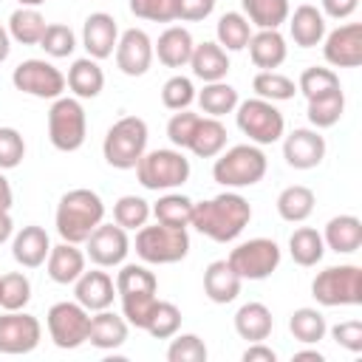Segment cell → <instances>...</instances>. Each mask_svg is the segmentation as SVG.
<instances>
[{
    "label": "cell",
    "mask_w": 362,
    "mask_h": 362,
    "mask_svg": "<svg viewBox=\"0 0 362 362\" xmlns=\"http://www.w3.org/2000/svg\"><path fill=\"white\" fill-rule=\"evenodd\" d=\"M11 85L20 93H28L37 99H51V102L59 99L68 88L65 74L45 59H23L11 74Z\"/></svg>",
    "instance_id": "7c38bea8"
},
{
    "label": "cell",
    "mask_w": 362,
    "mask_h": 362,
    "mask_svg": "<svg viewBox=\"0 0 362 362\" xmlns=\"http://www.w3.org/2000/svg\"><path fill=\"white\" fill-rule=\"evenodd\" d=\"M322 243L325 249L337 252V255H354L362 246V221L356 215H337L325 223L322 232Z\"/></svg>",
    "instance_id": "4316f807"
},
{
    "label": "cell",
    "mask_w": 362,
    "mask_h": 362,
    "mask_svg": "<svg viewBox=\"0 0 362 362\" xmlns=\"http://www.w3.org/2000/svg\"><path fill=\"white\" fill-rule=\"evenodd\" d=\"M249 59L255 62V68L260 71H274L286 62V54H288V45H286V37L277 31V28H257L252 37H249Z\"/></svg>",
    "instance_id": "44dd1931"
},
{
    "label": "cell",
    "mask_w": 362,
    "mask_h": 362,
    "mask_svg": "<svg viewBox=\"0 0 362 362\" xmlns=\"http://www.w3.org/2000/svg\"><path fill=\"white\" fill-rule=\"evenodd\" d=\"M303 359H308V362H325V356L320 351H314V348H305V351H297L294 354V362H303Z\"/></svg>",
    "instance_id": "6125c7cd"
},
{
    "label": "cell",
    "mask_w": 362,
    "mask_h": 362,
    "mask_svg": "<svg viewBox=\"0 0 362 362\" xmlns=\"http://www.w3.org/2000/svg\"><path fill=\"white\" fill-rule=\"evenodd\" d=\"M136 255L150 266L178 263L189 255V232L158 221L153 226L144 223L141 229H136Z\"/></svg>",
    "instance_id": "8992f818"
},
{
    "label": "cell",
    "mask_w": 362,
    "mask_h": 362,
    "mask_svg": "<svg viewBox=\"0 0 362 362\" xmlns=\"http://www.w3.org/2000/svg\"><path fill=\"white\" fill-rule=\"evenodd\" d=\"M40 48H42L48 57L62 59V57H71V54H74L76 37H74L71 25H65V23H48V25H45V34H42V40H40Z\"/></svg>",
    "instance_id": "7dc6e473"
},
{
    "label": "cell",
    "mask_w": 362,
    "mask_h": 362,
    "mask_svg": "<svg viewBox=\"0 0 362 362\" xmlns=\"http://www.w3.org/2000/svg\"><path fill=\"white\" fill-rule=\"evenodd\" d=\"M88 116L76 96H59L48 107V139L59 153H74L85 144Z\"/></svg>",
    "instance_id": "9c48e42d"
},
{
    "label": "cell",
    "mask_w": 362,
    "mask_h": 362,
    "mask_svg": "<svg viewBox=\"0 0 362 362\" xmlns=\"http://www.w3.org/2000/svg\"><path fill=\"white\" fill-rule=\"evenodd\" d=\"M288 34L294 40V45L300 48H317L325 37V17L317 6L303 3L294 8V14H288Z\"/></svg>",
    "instance_id": "cb8c5ba5"
},
{
    "label": "cell",
    "mask_w": 362,
    "mask_h": 362,
    "mask_svg": "<svg viewBox=\"0 0 362 362\" xmlns=\"http://www.w3.org/2000/svg\"><path fill=\"white\" fill-rule=\"evenodd\" d=\"M215 37L223 51H243L252 37V23L240 11H226L215 25Z\"/></svg>",
    "instance_id": "ab89813d"
},
{
    "label": "cell",
    "mask_w": 362,
    "mask_h": 362,
    "mask_svg": "<svg viewBox=\"0 0 362 362\" xmlns=\"http://www.w3.org/2000/svg\"><path fill=\"white\" fill-rule=\"evenodd\" d=\"M116 42H119V25H116L113 14L93 11V14L85 17V23H82V45H85L90 59L113 57Z\"/></svg>",
    "instance_id": "ac0fdd59"
},
{
    "label": "cell",
    "mask_w": 362,
    "mask_h": 362,
    "mask_svg": "<svg viewBox=\"0 0 362 362\" xmlns=\"http://www.w3.org/2000/svg\"><path fill=\"white\" fill-rule=\"evenodd\" d=\"M105 221V204L102 198L88 189V187H76V189H68L59 204H57V215H54V223H57V232L62 240L68 243H85L88 235Z\"/></svg>",
    "instance_id": "7a4b0ae2"
},
{
    "label": "cell",
    "mask_w": 362,
    "mask_h": 362,
    "mask_svg": "<svg viewBox=\"0 0 362 362\" xmlns=\"http://www.w3.org/2000/svg\"><path fill=\"white\" fill-rule=\"evenodd\" d=\"M113 221L122 229H141L150 221V204L141 195H122L113 204Z\"/></svg>",
    "instance_id": "bcb514c9"
},
{
    "label": "cell",
    "mask_w": 362,
    "mask_h": 362,
    "mask_svg": "<svg viewBox=\"0 0 362 362\" xmlns=\"http://www.w3.org/2000/svg\"><path fill=\"white\" fill-rule=\"evenodd\" d=\"M181 320H184V317H181V311H178L175 303L158 300L156 308H153V314H150V320H147V328H144V331H147L153 339H170V337L178 334Z\"/></svg>",
    "instance_id": "f6af8a7d"
},
{
    "label": "cell",
    "mask_w": 362,
    "mask_h": 362,
    "mask_svg": "<svg viewBox=\"0 0 362 362\" xmlns=\"http://www.w3.org/2000/svg\"><path fill=\"white\" fill-rule=\"evenodd\" d=\"M11 201H14L11 184H8V178H6L3 170H0V209H11Z\"/></svg>",
    "instance_id": "91938a15"
},
{
    "label": "cell",
    "mask_w": 362,
    "mask_h": 362,
    "mask_svg": "<svg viewBox=\"0 0 362 362\" xmlns=\"http://www.w3.org/2000/svg\"><path fill=\"white\" fill-rule=\"evenodd\" d=\"M252 90H255V96H260V99L286 102V99H294L297 82L288 79V76L280 74V71H260V74L252 79Z\"/></svg>",
    "instance_id": "b9f144b4"
},
{
    "label": "cell",
    "mask_w": 362,
    "mask_h": 362,
    "mask_svg": "<svg viewBox=\"0 0 362 362\" xmlns=\"http://www.w3.org/2000/svg\"><path fill=\"white\" fill-rule=\"evenodd\" d=\"M8 51H11V37H8V28L0 25V62L8 59Z\"/></svg>",
    "instance_id": "be15d7a7"
},
{
    "label": "cell",
    "mask_w": 362,
    "mask_h": 362,
    "mask_svg": "<svg viewBox=\"0 0 362 362\" xmlns=\"http://www.w3.org/2000/svg\"><path fill=\"white\" fill-rule=\"evenodd\" d=\"M48 252H51V240H48V232L37 223H28L23 226L14 240H11V257L23 266V269H40L45 260H48Z\"/></svg>",
    "instance_id": "ffe728a7"
},
{
    "label": "cell",
    "mask_w": 362,
    "mask_h": 362,
    "mask_svg": "<svg viewBox=\"0 0 362 362\" xmlns=\"http://www.w3.org/2000/svg\"><path fill=\"white\" fill-rule=\"evenodd\" d=\"M342 113H345V93H342V88H337L331 93H322L317 99H308V110H305V116H308L314 130L334 127L342 119Z\"/></svg>",
    "instance_id": "f35d334b"
},
{
    "label": "cell",
    "mask_w": 362,
    "mask_h": 362,
    "mask_svg": "<svg viewBox=\"0 0 362 362\" xmlns=\"http://www.w3.org/2000/svg\"><path fill=\"white\" fill-rule=\"evenodd\" d=\"M42 339V325L34 314L20 311H3L0 314V354L6 356H23L31 354Z\"/></svg>",
    "instance_id": "4fadbf2b"
},
{
    "label": "cell",
    "mask_w": 362,
    "mask_h": 362,
    "mask_svg": "<svg viewBox=\"0 0 362 362\" xmlns=\"http://www.w3.org/2000/svg\"><path fill=\"white\" fill-rule=\"evenodd\" d=\"M283 158L294 170H314L325 158V136L314 127H294L283 136Z\"/></svg>",
    "instance_id": "e0dca14e"
},
{
    "label": "cell",
    "mask_w": 362,
    "mask_h": 362,
    "mask_svg": "<svg viewBox=\"0 0 362 362\" xmlns=\"http://www.w3.org/2000/svg\"><path fill=\"white\" fill-rule=\"evenodd\" d=\"M243 362H277V354L266 342H249L243 351Z\"/></svg>",
    "instance_id": "680465c9"
},
{
    "label": "cell",
    "mask_w": 362,
    "mask_h": 362,
    "mask_svg": "<svg viewBox=\"0 0 362 362\" xmlns=\"http://www.w3.org/2000/svg\"><path fill=\"white\" fill-rule=\"evenodd\" d=\"M119 297H122V317L127 320V325L144 331L147 320H150V314H153V308L158 303V297L147 294V291H141V294H119Z\"/></svg>",
    "instance_id": "681fc988"
},
{
    "label": "cell",
    "mask_w": 362,
    "mask_h": 362,
    "mask_svg": "<svg viewBox=\"0 0 362 362\" xmlns=\"http://www.w3.org/2000/svg\"><path fill=\"white\" fill-rule=\"evenodd\" d=\"M167 359L170 362H206V345L198 334H175L170 337Z\"/></svg>",
    "instance_id": "f907efd6"
},
{
    "label": "cell",
    "mask_w": 362,
    "mask_h": 362,
    "mask_svg": "<svg viewBox=\"0 0 362 362\" xmlns=\"http://www.w3.org/2000/svg\"><path fill=\"white\" fill-rule=\"evenodd\" d=\"M215 11V0H178V20L201 23Z\"/></svg>",
    "instance_id": "9f6ffc18"
},
{
    "label": "cell",
    "mask_w": 362,
    "mask_h": 362,
    "mask_svg": "<svg viewBox=\"0 0 362 362\" xmlns=\"http://www.w3.org/2000/svg\"><path fill=\"white\" fill-rule=\"evenodd\" d=\"M192 102H195V85L189 76L175 74L161 85V105L167 110H187Z\"/></svg>",
    "instance_id": "c3c4849f"
},
{
    "label": "cell",
    "mask_w": 362,
    "mask_h": 362,
    "mask_svg": "<svg viewBox=\"0 0 362 362\" xmlns=\"http://www.w3.org/2000/svg\"><path fill=\"white\" fill-rule=\"evenodd\" d=\"M45 269H48V277L59 286H74V280L85 272V252L76 246V243H57L51 246L48 252V260H45Z\"/></svg>",
    "instance_id": "d4e9b609"
},
{
    "label": "cell",
    "mask_w": 362,
    "mask_h": 362,
    "mask_svg": "<svg viewBox=\"0 0 362 362\" xmlns=\"http://www.w3.org/2000/svg\"><path fill=\"white\" fill-rule=\"evenodd\" d=\"M195 99H198L201 110L206 116H215V119H221L226 113H235V107L240 102L238 99V90L226 79H221V82H204V88L195 93Z\"/></svg>",
    "instance_id": "d6a6232c"
},
{
    "label": "cell",
    "mask_w": 362,
    "mask_h": 362,
    "mask_svg": "<svg viewBox=\"0 0 362 362\" xmlns=\"http://www.w3.org/2000/svg\"><path fill=\"white\" fill-rule=\"evenodd\" d=\"M314 204H317V195L311 187L291 184L277 195V215L288 223H303L314 212Z\"/></svg>",
    "instance_id": "1f68e13d"
},
{
    "label": "cell",
    "mask_w": 362,
    "mask_h": 362,
    "mask_svg": "<svg viewBox=\"0 0 362 362\" xmlns=\"http://www.w3.org/2000/svg\"><path fill=\"white\" fill-rule=\"evenodd\" d=\"M322 3V17H331V20H348L359 0H320Z\"/></svg>",
    "instance_id": "6f0895ef"
},
{
    "label": "cell",
    "mask_w": 362,
    "mask_h": 362,
    "mask_svg": "<svg viewBox=\"0 0 362 362\" xmlns=\"http://www.w3.org/2000/svg\"><path fill=\"white\" fill-rule=\"evenodd\" d=\"M322 57L334 68H359L362 65V25L345 23L322 37Z\"/></svg>",
    "instance_id": "9a60e30c"
},
{
    "label": "cell",
    "mask_w": 362,
    "mask_h": 362,
    "mask_svg": "<svg viewBox=\"0 0 362 362\" xmlns=\"http://www.w3.org/2000/svg\"><path fill=\"white\" fill-rule=\"evenodd\" d=\"M280 257H283V252H280L277 240H272V238H252V240L238 243L229 252L226 263L235 269V274L240 280H266V277H272L277 272Z\"/></svg>",
    "instance_id": "30bf717a"
},
{
    "label": "cell",
    "mask_w": 362,
    "mask_h": 362,
    "mask_svg": "<svg viewBox=\"0 0 362 362\" xmlns=\"http://www.w3.org/2000/svg\"><path fill=\"white\" fill-rule=\"evenodd\" d=\"M25 158V139L14 127H0V170H14Z\"/></svg>",
    "instance_id": "db71d44e"
},
{
    "label": "cell",
    "mask_w": 362,
    "mask_h": 362,
    "mask_svg": "<svg viewBox=\"0 0 362 362\" xmlns=\"http://www.w3.org/2000/svg\"><path fill=\"white\" fill-rule=\"evenodd\" d=\"M156 294L158 291V277L141 266V263H122L116 272V294Z\"/></svg>",
    "instance_id": "60d3db41"
},
{
    "label": "cell",
    "mask_w": 362,
    "mask_h": 362,
    "mask_svg": "<svg viewBox=\"0 0 362 362\" xmlns=\"http://www.w3.org/2000/svg\"><path fill=\"white\" fill-rule=\"evenodd\" d=\"M45 17L37 8L20 6L17 11H11L8 17V37L20 45H40L42 34H45Z\"/></svg>",
    "instance_id": "e575fe53"
},
{
    "label": "cell",
    "mask_w": 362,
    "mask_h": 362,
    "mask_svg": "<svg viewBox=\"0 0 362 362\" xmlns=\"http://www.w3.org/2000/svg\"><path fill=\"white\" fill-rule=\"evenodd\" d=\"M116 65L124 76H144L153 65V40L144 28H127L116 42Z\"/></svg>",
    "instance_id": "2e32d148"
},
{
    "label": "cell",
    "mask_w": 362,
    "mask_h": 362,
    "mask_svg": "<svg viewBox=\"0 0 362 362\" xmlns=\"http://www.w3.org/2000/svg\"><path fill=\"white\" fill-rule=\"evenodd\" d=\"M269 170V158L257 144H235L229 150H221L212 164V178L226 189H243L263 181Z\"/></svg>",
    "instance_id": "3957f363"
},
{
    "label": "cell",
    "mask_w": 362,
    "mask_h": 362,
    "mask_svg": "<svg viewBox=\"0 0 362 362\" xmlns=\"http://www.w3.org/2000/svg\"><path fill=\"white\" fill-rule=\"evenodd\" d=\"M130 252V238H127V229H122L116 221L113 223H99L88 240H85V255L90 257V263H96L99 269H113V266H122L124 257Z\"/></svg>",
    "instance_id": "5bb4252c"
},
{
    "label": "cell",
    "mask_w": 362,
    "mask_h": 362,
    "mask_svg": "<svg viewBox=\"0 0 362 362\" xmlns=\"http://www.w3.org/2000/svg\"><path fill=\"white\" fill-rule=\"evenodd\" d=\"M240 286H243V280L235 274V269L226 260H212L204 269V294L218 305L232 303L240 294Z\"/></svg>",
    "instance_id": "83f0119b"
},
{
    "label": "cell",
    "mask_w": 362,
    "mask_h": 362,
    "mask_svg": "<svg viewBox=\"0 0 362 362\" xmlns=\"http://www.w3.org/2000/svg\"><path fill=\"white\" fill-rule=\"evenodd\" d=\"M249 221H252V204L240 192L226 189L209 201L192 204L189 226H195L204 238L215 243H229L249 226Z\"/></svg>",
    "instance_id": "6da1fadb"
},
{
    "label": "cell",
    "mask_w": 362,
    "mask_h": 362,
    "mask_svg": "<svg viewBox=\"0 0 362 362\" xmlns=\"http://www.w3.org/2000/svg\"><path fill=\"white\" fill-rule=\"evenodd\" d=\"M147 153V122L141 116H122L110 124L102 141V156L116 170H133Z\"/></svg>",
    "instance_id": "5b68a950"
},
{
    "label": "cell",
    "mask_w": 362,
    "mask_h": 362,
    "mask_svg": "<svg viewBox=\"0 0 362 362\" xmlns=\"http://www.w3.org/2000/svg\"><path fill=\"white\" fill-rule=\"evenodd\" d=\"M331 339L337 345H342L345 351L351 354H359L362 351V322L359 320H342L331 328Z\"/></svg>",
    "instance_id": "11a10c76"
},
{
    "label": "cell",
    "mask_w": 362,
    "mask_h": 362,
    "mask_svg": "<svg viewBox=\"0 0 362 362\" xmlns=\"http://www.w3.org/2000/svg\"><path fill=\"white\" fill-rule=\"evenodd\" d=\"M198 119H201V116L192 113L189 107H187V110H175V113L170 116V122H167V139H170V144L178 147V150H187L189 141H192V136H195Z\"/></svg>",
    "instance_id": "816d5d0a"
},
{
    "label": "cell",
    "mask_w": 362,
    "mask_h": 362,
    "mask_svg": "<svg viewBox=\"0 0 362 362\" xmlns=\"http://www.w3.org/2000/svg\"><path fill=\"white\" fill-rule=\"evenodd\" d=\"M189 68H192V76H198L201 82H221L229 74V51H223L218 42H209V40L195 42Z\"/></svg>",
    "instance_id": "484cf974"
},
{
    "label": "cell",
    "mask_w": 362,
    "mask_h": 362,
    "mask_svg": "<svg viewBox=\"0 0 362 362\" xmlns=\"http://www.w3.org/2000/svg\"><path fill=\"white\" fill-rule=\"evenodd\" d=\"M74 297H76V303L82 308H88L93 314V311H102V308H110L113 305L116 283H113V277L107 272H102L96 266L90 272H82L74 280Z\"/></svg>",
    "instance_id": "d6986e66"
},
{
    "label": "cell",
    "mask_w": 362,
    "mask_h": 362,
    "mask_svg": "<svg viewBox=\"0 0 362 362\" xmlns=\"http://www.w3.org/2000/svg\"><path fill=\"white\" fill-rule=\"evenodd\" d=\"M288 331H291V337H294L297 342H303V345H317L320 339H325L328 322H325L322 311L303 305V308L291 311V317H288Z\"/></svg>",
    "instance_id": "74e56055"
},
{
    "label": "cell",
    "mask_w": 362,
    "mask_h": 362,
    "mask_svg": "<svg viewBox=\"0 0 362 362\" xmlns=\"http://www.w3.org/2000/svg\"><path fill=\"white\" fill-rule=\"evenodd\" d=\"M288 252H291V260L303 269H311L322 260L325 255V243H322V232H317L314 226H300L291 232L288 238Z\"/></svg>",
    "instance_id": "836d02e7"
},
{
    "label": "cell",
    "mask_w": 362,
    "mask_h": 362,
    "mask_svg": "<svg viewBox=\"0 0 362 362\" xmlns=\"http://www.w3.org/2000/svg\"><path fill=\"white\" fill-rule=\"evenodd\" d=\"M14 235V221L8 215V209H0V243H6Z\"/></svg>",
    "instance_id": "94428289"
},
{
    "label": "cell",
    "mask_w": 362,
    "mask_h": 362,
    "mask_svg": "<svg viewBox=\"0 0 362 362\" xmlns=\"http://www.w3.org/2000/svg\"><path fill=\"white\" fill-rule=\"evenodd\" d=\"M274 328V317L263 303H243L235 311V331L246 342H263L269 339Z\"/></svg>",
    "instance_id": "f546056e"
},
{
    "label": "cell",
    "mask_w": 362,
    "mask_h": 362,
    "mask_svg": "<svg viewBox=\"0 0 362 362\" xmlns=\"http://www.w3.org/2000/svg\"><path fill=\"white\" fill-rule=\"evenodd\" d=\"M133 170L144 189L170 192V189H178L181 184H187L189 158L178 147H158V150H147Z\"/></svg>",
    "instance_id": "277c9868"
},
{
    "label": "cell",
    "mask_w": 362,
    "mask_h": 362,
    "mask_svg": "<svg viewBox=\"0 0 362 362\" xmlns=\"http://www.w3.org/2000/svg\"><path fill=\"white\" fill-rule=\"evenodd\" d=\"M311 297L325 308L362 303V269L356 263H339L317 272L311 280Z\"/></svg>",
    "instance_id": "52a82bcc"
},
{
    "label": "cell",
    "mask_w": 362,
    "mask_h": 362,
    "mask_svg": "<svg viewBox=\"0 0 362 362\" xmlns=\"http://www.w3.org/2000/svg\"><path fill=\"white\" fill-rule=\"evenodd\" d=\"M240 14L257 28H280L291 14L288 0H240Z\"/></svg>",
    "instance_id": "8d00e7d4"
},
{
    "label": "cell",
    "mask_w": 362,
    "mask_h": 362,
    "mask_svg": "<svg viewBox=\"0 0 362 362\" xmlns=\"http://www.w3.org/2000/svg\"><path fill=\"white\" fill-rule=\"evenodd\" d=\"M192 198L181 195V192H164L153 206H150V215L158 221V223H167V226H181L187 229L189 221H192Z\"/></svg>",
    "instance_id": "d590c367"
},
{
    "label": "cell",
    "mask_w": 362,
    "mask_h": 362,
    "mask_svg": "<svg viewBox=\"0 0 362 362\" xmlns=\"http://www.w3.org/2000/svg\"><path fill=\"white\" fill-rule=\"evenodd\" d=\"M65 85L76 99H96L105 88V71L99 68V59H90V57L74 59L68 68Z\"/></svg>",
    "instance_id": "f1b7e54d"
},
{
    "label": "cell",
    "mask_w": 362,
    "mask_h": 362,
    "mask_svg": "<svg viewBox=\"0 0 362 362\" xmlns=\"http://www.w3.org/2000/svg\"><path fill=\"white\" fill-rule=\"evenodd\" d=\"M31 300V280L23 272H6L0 274V308L3 311H20Z\"/></svg>",
    "instance_id": "7bdbcfd3"
},
{
    "label": "cell",
    "mask_w": 362,
    "mask_h": 362,
    "mask_svg": "<svg viewBox=\"0 0 362 362\" xmlns=\"http://www.w3.org/2000/svg\"><path fill=\"white\" fill-rule=\"evenodd\" d=\"M192 48H195V40L192 34L184 28V25H170L158 34V40L153 42V54L158 57L161 65L167 68H184L189 65V57H192Z\"/></svg>",
    "instance_id": "7402d4cb"
},
{
    "label": "cell",
    "mask_w": 362,
    "mask_h": 362,
    "mask_svg": "<svg viewBox=\"0 0 362 362\" xmlns=\"http://www.w3.org/2000/svg\"><path fill=\"white\" fill-rule=\"evenodd\" d=\"M337 88H342L337 71H334V68H322V65L305 68V71L300 74V79H297V90L305 96V102H308V99H317V96H322V93H331V90H337Z\"/></svg>",
    "instance_id": "ee69618b"
},
{
    "label": "cell",
    "mask_w": 362,
    "mask_h": 362,
    "mask_svg": "<svg viewBox=\"0 0 362 362\" xmlns=\"http://www.w3.org/2000/svg\"><path fill=\"white\" fill-rule=\"evenodd\" d=\"M127 320L110 308H102V311H93L90 317V331H88V342L99 351H113V348H122L127 342Z\"/></svg>",
    "instance_id": "603a6c76"
},
{
    "label": "cell",
    "mask_w": 362,
    "mask_h": 362,
    "mask_svg": "<svg viewBox=\"0 0 362 362\" xmlns=\"http://www.w3.org/2000/svg\"><path fill=\"white\" fill-rule=\"evenodd\" d=\"M130 11L139 20L175 23L178 20V0H130Z\"/></svg>",
    "instance_id": "f5cc1de1"
},
{
    "label": "cell",
    "mask_w": 362,
    "mask_h": 362,
    "mask_svg": "<svg viewBox=\"0 0 362 362\" xmlns=\"http://www.w3.org/2000/svg\"><path fill=\"white\" fill-rule=\"evenodd\" d=\"M20 6H28V8H37V6H42L45 0H17Z\"/></svg>",
    "instance_id": "e7e4bbea"
},
{
    "label": "cell",
    "mask_w": 362,
    "mask_h": 362,
    "mask_svg": "<svg viewBox=\"0 0 362 362\" xmlns=\"http://www.w3.org/2000/svg\"><path fill=\"white\" fill-rule=\"evenodd\" d=\"M235 122L240 127L243 136H249L252 144L257 147H266V144H274L286 136V119L283 113L274 107V102L269 99H246V102H238L235 107Z\"/></svg>",
    "instance_id": "ba28073f"
},
{
    "label": "cell",
    "mask_w": 362,
    "mask_h": 362,
    "mask_svg": "<svg viewBox=\"0 0 362 362\" xmlns=\"http://www.w3.org/2000/svg\"><path fill=\"white\" fill-rule=\"evenodd\" d=\"M45 325H48V337L57 348L62 351H74L79 345L88 342V331H90V311L82 308L76 300L68 303H54L45 314Z\"/></svg>",
    "instance_id": "8fae6325"
},
{
    "label": "cell",
    "mask_w": 362,
    "mask_h": 362,
    "mask_svg": "<svg viewBox=\"0 0 362 362\" xmlns=\"http://www.w3.org/2000/svg\"><path fill=\"white\" fill-rule=\"evenodd\" d=\"M226 139H229V133H226V127H223L221 119L201 116L198 119V127H195V136H192V141H189L187 150H192L198 158H215L221 150H226Z\"/></svg>",
    "instance_id": "4dcf8cb0"
}]
</instances>
